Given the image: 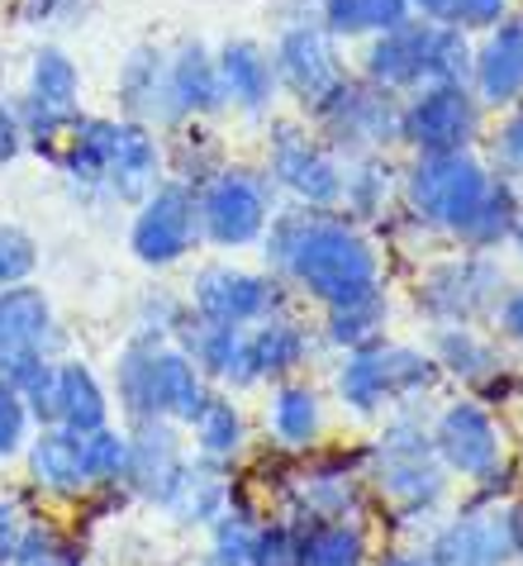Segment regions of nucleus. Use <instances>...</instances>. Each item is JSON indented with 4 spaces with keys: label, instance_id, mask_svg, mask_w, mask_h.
I'll return each mask as SVG.
<instances>
[{
    "label": "nucleus",
    "instance_id": "nucleus-1",
    "mask_svg": "<svg viewBox=\"0 0 523 566\" xmlns=\"http://www.w3.org/2000/svg\"><path fill=\"white\" fill-rule=\"evenodd\" d=\"M258 243H262L266 272L281 276L285 286L305 291L324 310L367 301V295L380 291L376 248L338 210H310L291 200L285 210L266 219V233Z\"/></svg>",
    "mask_w": 523,
    "mask_h": 566
},
{
    "label": "nucleus",
    "instance_id": "nucleus-2",
    "mask_svg": "<svg viewBox=\"0 0 523 566\" xmlns=\"http://www.w3.org/2000/svg\"><path fill=\"white\" fill-rule=\"evenodd\" d=\"M196 210H200V243L238 253V248H252L266 233V219L276 214V186L258 167L224 163L215 177L196 186Z\"/></svg>",
    "mask_w": 523,
    "mask_h": 566
},
{
    "label": "nucleus",
    "instance_id": "nucleus-3",
    "mask_svg": "<svg viewBox=\"0 0 523 566\" xmlns=\"http://www.w3.org/2000/svg\"><path fill=\"white\" fill-rule=\"evenodd\" d=\"M490 186V167L471 148L462 153H415V167L400 171V200L415 224L452 233L475 210Z\"/></svg>",
    "mask_w": 523,
    "mask_h": 566
},
{
    "label": "nucleus",
    "instance_id": "nucleus-4",
    "mask_svg": "<svg viewBox=\"0 0 523 566\" xmlns=\"http://www.w3.org/2000/svg\"><path fill=\"white\" fill-rule=\"evenodd\" d=\"M400 119L405 101L395 91L372 86L367 76L353 82L343 76L320 105H310V124L338 157H362V153H386L400 144Z\"/></svg>",
    "mask_w": 523,
    "mask_h": 566
},
{
    "label": "nucleus",
    "instance_id": "nucleus-5",
    "mask_svg": "<svg viewBox=\"0 0 523 566\" xmlns=\"http://www.w3.org/2000/svg\"><path fill=\"white\" fill-rule=\"evenodd\" d=\"M442 367L419 348L405 343H367V348L347 353L338 371V400L357 415H380L395 400L423 396L438 386Z\"/></svg>",
    "mask_w": 523,
    "mask_h": 566
},
{
    "label": "nucleus",
    "instance_id": "nucleus-6",
    "mask_svg": "<svg viewBox=\"0 0 523 566\" xmlns=\"http://www.w3.org/2000/svg\"><path fill=\"white\" fill-rule=\"evenodd\" d=\"M376 491L405 514L433 510L448 491V467L433 452V433L419 419H395L386 423L376 443Z\"/></svg>",
    "mask_w": 523,
    "mask_h": 566
},
{
    "label": "nucleus",
    "instance_id": "nucleus-7",
    "mask_svg": "<svg viewBox=\"0 0 523 566\" xmlns=\"http://www.w3.org/2000/svg\"><path fill=\"white\" fill-rule=\"evenodd\" d=\"M266 177L276 191H285L295 206L310 210H338L343 196V157L333 153L320 134H310L305 124L281 119L272 138H266Z\"/></svg>",
    "mask_w": 523,
    "mask_h": 566
},
{
    "label": "nucleus",
    "instance_id": "nucleus-8",
    "mask_svg": "<svg viewBox=\"0 0 523 566\" xmlns=\"http://www.w3.org/2000/svg\"><path fill=\"white\" fill-rule=\"evenodd\" d=\"M510 281L485 253H462V258H448V262H433L428 272L419 276V291L415 301L428 319L438 324H481V319H495L500 305H504V291Z\"/></svg>",
    "mask_w": 523,
    "mask_h": 566
},
{
    "label": "nucleus",
    "instance_id": "nucleus-9",
    "mask_svg": "<svg viewBox=\"0 0 523 566\" xmlns=\"http://www.w3.org/2000/svg\"><path fill=\"white\" fill-rule=\"evenodd\" d=\"M200 248V210H196V186H186L177 177H163L148 196L134 206L129 219V253L163 272L177 266Z\"/></svg>",
    "mask_w": 523,
    "mask_h": 566
},
{
    "label": "nucleus",
    "instance_id": "nucleus-10",
    "mask_svg": "<svg viewBox=\"0 0 523 566\" xmlns=\"http://www.w3.org/2000/svg\"><path fill=\"white\" fill-rule=\"evenodd\" d=\"M186 301L200 319L252 328L258 319L285 314V281L272 272H248V266H233V262H210L190 276Z\"/></svg>",
    "mask_w": 523,
    "mask_h": 566
},
{
    "label": "nucleus",
    "instance_id": "nucleus-11",
    "mask_svg": "<svg viewBox=\"0 0 523 566\" xmlns=\"http://www.w3.org/2000/svg\"><path fill=\"white\" fill-rule=\"evenodd\" d=\"M481 101L471 86L452 82H428L409 91L405 119H400V144L415 153H462L481 138Z\"/></svg>",
    "mask_w": 523,
    "mask_h": 566
},
{
    "label": "nucleus",
    "instance_id": "nucleus-12",
    "mask_svg": "<svg viewBox=\"0 0 523 566\" xmlns=\"http://www.w3.org/2000/svg\"><path fill=\"white\" fill-rule=\"evenodd\" d=\"M266 53H272V67H276V86L300 109L320 105L328 91L347 76L343 62H338V39H328L314 20L281 24V34H276V43Z\"/></svg>",
    "mask_w": 523,
    "mask_h": 566
},
{
    "label": "nucleus",
    "instance_id": "nucleus-13",
    "mask_svg": "<svg viewBox=\"0 0 523 566\" xmlns=\"http://www.w3.org/2000/svg\"><path fill=\"white\" fill-rule=\"evenodd\" d=\"M124 429H129V495L138 505L163 510L167 495L177 491L186 462H190L181 423L138 419V423H124Z\"/></svg>",
    "mask_w": 523,
    "mask_h": 566
},
{
    "label": "nucleus",
    "instance_id": "nucleus-14",
    "mask_svg": "<svg viewBox=\"0 0 523 566\" xmlns=\"http://www.w3.org/2000/svg\"><path fill=\"white\" fill-rule=\"evenodd\" d=\"M433 452H438L442 467L457 471V476L485 481L490 471L500 467V452H504L500 423L475 400H452L433 423Z\"/></svg>",
    "mask_w": 523,
    "mask_h": 566
},
{
    "label": "nucleus",
    "instance_id": "nucleus-15",
    "mask_svg": "<svg viewBox=\"0 0 523 566\" xmlns=\"http://www.w3.org/2000/svg\"><path fill=\"white\" fill-rule=\"evenodd\" d=\"M167 53L163 43H134L124 53L119 72H115V101H119V115L124 119H138V124H153L157 134L177 129L186 124L171 105V86H167Z\"/></svg>",
    "mask_w": 523,
    "mask_h": 566
},
{
    "label": "nucleus",
    "instance_id": "nucleus-16",
    "mask_svg": "<svg viewBox=\"0 0 523 566\" xmlns=\"http://www.w3.org/2000/svg\"><path fill=\"white\" fill-rule=\"evenodd\" d=\"M24 476L29 491H39L48 500H67L76 505L91 491V471H86V443L82 433L62 429V423H48V429H34L24 448Z\"/></svg>",
    "mask_w": 523,
    "mask_h": 566
},
{
    "label": "nucleus",
    "instance_id": "nucleus-17",
    "mask_svg": "<svg viewBox=\"0 0 523 566\" xmlns=\"http://www.w3.org/2000/svg\"><path fill=\"white\" fill-rule=\"evenodd\" d=\"M519 557L510 514L504 510H481L442 524L428 543V566H510Z\"/></svg>",
    "mask_w": 523,
    "mask_h": 566
},
{
    "label": "nucleus",
    "instance_id": "nucleus-18",
    "mask_svg": "<svg viewBox=\"0 0 523 566\" xmlns=\"http://www.w3.org/2000/svg\"><path fill=\"white\" fill-rule=\"evenodd\" d=\"M167 177L163 167V134L138 119H115V148H109L105 167V200L115 206H138L157 181Z\"/></svg>",
    "mask_w": 523,
    "mask_h": 566
},
{
    "label": "nucleus",
    "instance_id": "nucleus-19",
    "mask_svg": "<svg viewBox=\"0 0 523 566\" xmlns=\"http://www.w3.org/2000/svg\"><path fill=\"white\" fill-rule=\"evenodd\" d=\"M471 91L485 109H510L514 101H523V20L519 14L485 29V39L475 43Z\"/></svg>",
    "mask_w": 523,
    "mask_h": 566
},
{
    "label": "nucleus",
    "instance_id": "nucleus-20",
    "mask_svg": "<svg viewBox=\"0 0 523 566\" xmlns=\"http://www.w3.org/2000/svg\"><path fill=\"white\" fill-rule=\"evenodd\" d=\"M362 76L380 91H395V96L428 86V20L415 14L390 34H372L367 53H362Z\"/></svg>",
    "mask_w": 523,
    "mask_h": 566
},
{
    "label": "nucleus",
    "instance_id": "nucleus-21",
    "mask_svg": "<svg viewBox=\"0 0 523 566\" xmlns=\"http://www.w3.org/2000/svg\"><path fill=\"white\" fill-rule=\"evenodd\" d=\"M20 348H39L48 357L62 353V324H57L53 295L34 286V281L0 291V357Z\"/></svg>",
    "mask_w": 523,
    "mask_h": 566
},
{
    "label": "nucleus",
    "instance_id": "nucleus-22",
    "mask_svg": "<svg viewBox=\"0 0 523 566\" xmlns=\"http://www.w3.org/2000/svg\"><path fill=\"white\" fill-rule=\"evenodd\" d=\"M167 86H171V105H177L181 119H215L229 109L215 49H205L200 39H186L167 53Z\"/></svg>",
    "mask_w": 523,
    "mask_h": 566
},
{
    "label": "nucleus",
    "instance_id": "nucleus-23",
    "mask_svg": "<svg viewBox=\"0 0 523 566\" xmlns=\"http://www.w3.org/2000/svg\"><path fill=\"white\" fill-rule=\"evenodd\" d=\"M219 62V82H224V101L238 109V115H266L276 101V67L272 53L262 49L258 39H229L224 49L215 53Z\"/></svg>",
    "mask_w": 523,
    "mask_h": 566
},
{
    "label": "nucleus",
    "instance_id": "nucleus-24",
    "mask_svg": "<svg viewBox=\"0 0 523 566\" xmlns=\"http://www.w3.org/2000/svg\"><path fill=\"white\" fill-rule=\"evenodd\" d=\"M109 148H115V115H82V124L72 129L67 148L57 157V171H62V181L72 186V196L105 200Z\"/></svg>",
    "mask_w": 523,
    "mask_h": 566
},
{
    "label": "nucleus",
    "instance_id": "nucleus-25",
    "mask_svg": "<svg viewBox=\"0 0 523 566\" xmlns=\"http://www.w3.org/2000/svg\"><path fill=\"white\" fill-rule=\"evenodd\" d=\"M229 495H233V467L190 458L177 491L167 495L163 514H171V524H181V528H210L229 510Z\"/></svg>",
    "mask_w": 523,
    "mask_h": 566
},
{
    "label": "nucleus",
    "instance_id": "nucleus-26",
    "mask_svg": "<svg viewBox=\"0 0 523 566\" xmlns=\"http://www.w3.org/2000/svg\"><path fill=\"white\" fill-rule=\"evenodd\" d=\"M153 396H157V419H171V423H181V429H190V419L205 410L215 386L205 381L200 367L177 343H163L153 357Z\"/></svg>",
    "mask_w": 523,
    "mask_h": 566
},
{
    "label": "nucleus",
    "instance_id": "nucleus-27",
    "mask_svg": "<svg viewBox=\"0 0 523 566\" xmlns=\"http://www.w3.org/2000/svg\"><path fill=\"white\" fill-rule=\"evenodd\" d=\"M395 196H400V167H395L386 153L347 157V167H343V196H338L343 219H353V224L386 219Z\"/></svg>",
    "mask_w": 523,
    "mask_h": 566
},
{
    "label": "nucleus",
    "instance_id": "nucleus-28",
    "mask_svg": "<svg viewBox=\"0 0 523 566\" xmlns=\"http://www.w3.org/2000/svg\"><path fill=\"white\" fill-rule=\"evenodd\" d=\"M109 390L82 357H57V423L72 433H91L109 423Z\"/></svg>",
    "mask_w": 523,
    "mask_h": 566
},
{
    "label": "nucleus",
    "instance_id": "nucleus-29",
    "mask_svg": "<svg viewBox=\"0 0 523 566\" xmlns=\"http://www.w3.org/2000/svg\"><path fill=\"white\" fill-rule=\"evenodd\" d=\"M266 429H272V443L285 452H310L320 443L324 429V405L310 386L300 381H276L272 405H266Z\"/></svg>",
    "mask_w": 523,
    "mask_h": 566
},
{
    "label": "nucleus",
    "instance_id": "nucleus-30",
    "mask_svg": "<svg viewBox=\"0 0 523 566\" xmlns=\"http://www.w3.org/2000/svg\"><path fill=\"white\" fill-rule=\"evenodd\" d=\"M186 433H190L196 458L219 462V467H233L248 448V419H243V410H238V400L224 396V390H215V396L205 400V410L190 419Z\"/></svg>",
    "mask_w": 523,
    "mask_h": 566
},
{
    "label": "nucleus",
    "instance_id": "nucleus-31",
    "mask_svg": "<svg viewBox=\"0 0 523 566\" xmlns=\"http://www.w3.org/2000/svg\"><path fill=\"white\" fill-rule=\"evenodd\" d=\"M519 210H523V200H519V191H514V181L490 177L485 196L475 200V210L452 229V239L462 243L467 253H490V248L510 243V233H514V224H519Z\"/></svg>",
    "mask_w": 523,
    "mask_h": 566
},
{
    "label": "nucleus",
    "instance_id": "nucleus-32",
    "mask_svg": "<svg viewBox=\"0 0 523 566\" xmlns=\"http://www.w3.org/2000/svg\"><path fill=\"white\" fill-rule=\"evenodd\" d=\"M248 348H252L262 381H285V376L310 361V334L291 314H272V319H258L248 328Z\"/></svg>",
    "mask_w": 523,
    "mask_h": 566
},
{
    "label": "nucleus",
    "instance_id": "nucleus-33",
    "mask_svg": "<svg viewBox=\"0 0 523 566\" xmlns=\"http://www.w3.org/2000/svg\"><path fill=\"white\" fill-rule=\"evenodd\" d=\"M224 163H229L224 144H219V134L205 119H186V124H177V129L163 134V167H167V177H177L186 186H200L205 177H215Z\"/></svg>",
    "mask_w": 523,
    "mask_h": 566
},
{
    "label": "nucleus",
    "instance_id": "nucleus-34",
    "mask_svg": "<svg viewBox=\"0 0 523 566\" xmlns=\"http://www.w3.org/2000/svg\"><path fill=\"white\" fill-rule=\"evenodd\" d=\"M10 566H91V547L82 538V528H67V524H57V518L29 514Z\"/></svg>",
    "mask_w": 523,
    "mask_h": 566
},
{
    "label": "nucleus",
    "instance_id": "nucleus-35",
    "mask_svg": "<svg viewBox=\"0 0 523 566\" xmlns=\"http://www.w3.org/2000/svg\"><path fill=\"white\" fill-rule=\"evenodd\" d=\"M24 96L57 109H82V67L62 43H39L24 67Z\"/></svg>",
    "mask_w": 523,
    "mask_h": 566
},
{
    "label": "nucleus",
    "instance_id": "nucleus-36",
    "mask_svg": "<svg viewBox=\"0 0 523 566\" xmlns=\"http://www.w3.org/2000/svg\"><path fill=\"white\" fill-rule=\"evenodd\" d=\"M243 334H248V328H233V324L200 319V314L190 310V319L181 324V334L171 338V343H177V348H181L190 361H196L205 381H210V386H219V381H224V371L233 367L238 348H243Z\"/></svg>",
    "mask_w": 523,
    "mask_h": 566
},
{
    "label": "nucleus",
    "instance_id": "nucleus-37",
    "mask_svg": "<svg viewBox=\"0 0 523 566\" xmlns=\"http://www.w3.org/2000/svg\"><path fill=\"white\" fill-rule=\"evenodd\" d=\"M163 343H143V338H129L115 357V396L119 410L129 423L138 419H157V396H153V357Z\"/></svg>",
    "mask_w": 523,
    "mask_h": 566
},
{
    "label": "nucleus",
    "instance_id": "nucleus-38",
    "mask_svg": "<svg viewBox=\"0 0 523 566\" xmlns=\"http://www.w3.org/2000/svg\"><path fill=\"white\" fill-rule=\"evenodd\" d=\"M433 361L462 381H490L495 371H504V357L471 324H442L433 338Z\"/></svg>",
    "mask_w": 523,
    "mask_h": 566
},
{
    "label": "nucleus",
    "instance_id": "nucleus-39",
    "mask_svg": "<svg viewBox=\"0 0 523 566\" xmlns=\"http://www.w3.org/2000/svg\"><path fill=\"white\" fill-rule=\"evenodd\" d=\"M258 514L243 500L233 481V495H229V510L210 524V566H258Z\"/></svg>",
    "mask_w": 523,
    "mask_h": 566
},
{
    "label": "nucleus",
    "instance_id": "nucleus-40",
    "mask_svg": "<svg viewBox=\"0 0 523 566\" xmlns=\"http://www.w3.org/2000/svg\"><path fill=\"white\" fill-rule=\"evenodd\" d=\"M300 566H367V538L347 518H305Z\"/></svg>",
    "mask_w": 523,
    "mask_h": 566
},
{
    "label": "nucleus",
    "instance_id": "nucleus-41",
    "mask_svg": "<svg viewBox=\"0 0 523 566\" xmlns=\"http://www.w3.org/2000/svg\"><path fill=\"white\" fill-rule=\"evenodd\" d=\"M14 105H20V124H24V153H34L48 167H57L72 129L82 124V109H57L34 96H14Z\"/></svg>",
    "mask_w": 523,
    "mask_h": 566
},
{
    "label": "nucleus",
    "instance_id": "nucleus-42",
    "mask_svg": "<svg viewBox=\"0 0 523 566\" xmlns=\"http://www.w3.org/2000/svg\"><path fill=\"white\" fill-rule=\"evenodd\" d=\"M390 319V301L386 291L367 295V301H353V305H338V310H324V338L333 348H367V343H380V328Z\"/></svg>",
    "mask_w": 523,
    "mask_h": 566
},
{
    "label": "nucleus",
    "instance_id": "nucleus-43",
    "mask_svg": "<svg viewBox=\"0 0 523 566\" xmlns=\"http://www.w3.org/2000/svg\"><path fill=\"white\" fill-rule=\"evenodd\" d=\"M190 319V301L171 286H148L134 305V338L143 343H171Z\"/></svg>",
    "mask_w": 523,
    "mask_h": 566
},
{
    "label": "nucleus",
    "instance_id": "nucleus-44",
    "mask_svg": "<svg viewBox=\"0 0 523 566\" xmlns=\"http://www.w3.org/2000/svg\"><path fill=\"white\" fill-rule=\"evenodd\" d=\"M471 57H475L471 34L442 20H428V82L471 86Z\"/></svg>",
    "mask_w": 523,
    "mask_h": 566
},
{
    "label": "nucleus",
    "instance_id": "nucleus-45",
    "mask_svg": "<svg viewBox=\"0 0 523 566\" xmlns=\"http://www.w3.org/2000/svg\"><path fill=\"white\" fill-rule=\"evenodd\" d=\"M86 443V471H91V491L95 485H129V429H91L82 433Z\"/></svg>",
    "mask_w": 523,
    "mask_h": 566
},
{
    "label": "nucleus",
    "instance_id": "nucleus-46",
    "mask_svg": "<svg viewBox=\"0 0 523 566\" xmlns=\"http://www.w3.org/2000/svg\"><path fill=\"white\" fill-rule=\"evenodd\" d=\"M300 510H305V518H347L357 510V485L347 481L343 471L305 476V485H300Z\"/></svg>",
    "mask_w": 523,
    "mask_h": 566
},
{
    "label": "nucleus",
    "instance_id": "nucleus-47",
    "mask_svg": "<svg viewBox=\"0 0 523 566\" xmlns=\"http://www.w3.org/2000/svg\"><path fill=\"white\" fill-rule=\"evenodd\" d=\"M91 0H6V24L29 29V34H53L86 14Z\"/></svg>",
    "mask_w": 523,
    "mask_h": 566
},
{
    "label": "nucleus",
    "instance_id": "nucleus-48",
    "mask_svg": "<svg viewBox=\"0 0 523 566\" xmlns=\"http://www.w3.org/2000/svg\"><path fill=\"white\" fill-rule=\"evenodd\" d=\"M34 272H39V239L24 224L0 219V291L34 281Z\"/></svg>",
    "mask_w": 523,
    "mask_h": 566
},
{
    "label": "nucleus",
    "instance_id": "nucleus-49",
    "mask_svg": "<svg viewBox=\"0 0 523 566\" xmlns=\"http://www.w3.org/2000/svg\"><path fill=\"white\" fill-rule=\"evenodd\" d=\"M29 438H34V419H29L24 396L10 386H0V462L24 458Z\"/></svg>",
    "mask_w": 523,
    "mask_h": 566
},
{
    "label": "nucleus",
    "instance_id": "nucleus-50",
    "mask_svg": "<svg viewBox=\"0 0 523 566\" xmlns=\"http://www.w3.org/2000/svg\"><path fill=\"white\" fill-rule=\"evenodd\" d=\"M510 14H514V0H448L442 6V24L462 29V34H485L500 20H510Z\"/></svg>",
    "mask_w": 523,
    "mask_h": 566
},
{
    "label": "nucleus",
    "instance_id": "nucleus-51",
    "mask_svg": "<svg viewBox=\"0 0 523 566\" xmlns=\"http://www.w3.org/2000/svg\"><path fill=\"white\" fill-rule=\"evenodd\" d=\"M258 566H300V528L272 518L258 533Z\"/></svg>",
    "mask_w": 523,
    "mask_h": 566
},
{
    "label": "nucleus",
    "instance_id": "nucleus-52",
    "mask_svg": "<svg viewBox=\"0 0 523 566\" xmlns=\"http://www.w3.org/2000/svg\"><path fill=\"white\" fill-rule=\"evenodd\" d=\"M29 500L24 495H0V566H10L14 547H20V533L29 524Z\"/></svg>",
    "mask_w": 523,
    "mask_h": 566
},
{
    "label": "nucleus",
    "instance_id": "nucleus-53",
    "mask_svg": "<svg viewBox=\"0 0 523 566\" xmlns=\"http://www.w3.org/2000/svg\"><path fill=\"white\" fill-rule=\"evenodd\" d=\"M24 405H29V419H34V429H48V423H57V361L39 376L34 386L24 390Z\"/></svg>",
    "mask_w": 523,
    "mask_h": 566
},
{
    "label": "nucleus",
    "instance_id": "nucleus-54",
    "mask_svg": "<svg viewBox=\"0 0 523 566\" xmlns=\"http://www.w3.org/2000/svg\"><path fill=\"white\" fill-rule=\"evenodd\" d=\"M409 20H415L409 0H362V24H367V34H390V29H400Z\"/></svg>",
    "mask_w": 523,
    "mask_h": 566
},
{
    "label": "nucleus",
    "instance_id": "nucleus-55",
    "mask_svg": "<svg viewBox=\"0 0 523 566\" xmlns=\"http://www.w3.org/2000/svg\"><path fill=\"white\" fill-rule=\"evenodd\" d=\"M24 153V124H20V105L14 96L0 91V167H10Z\"/></svg>",
    "mask_w": 523,
    "mask_h": 566
},
{
    "label": "nucleus",
    "instance_id": "nucleus-56",
    "mask_svg": "<svg viewBox=\"0 0 523 566\" xmlns=\"http://www.w3.org/2000/svg\"><path fill=\"white\" fill-rule=\"evenodd\" d=\"M495 157L510 171H523V101L510 105V119H504V129L495 138Z\"/></svg>",
    "mask_w": 523,
    "mask_h": 566
},
{
    "label": "nucleus",
    "instance_id": "nucleus-57",
    "mask_svg": "<svg viewBox=\"0 0 523 566\" xmlns=\"http://www.w3.org/2000/svg\"><path fill=\"white\" fill-rule=\"evenodd\" d=\"M500 328H504V334H510L514 343H523V291L504 295V305H500Z\"/></svg>",
    "mask_w": 523,
    "mask_h": 566
},
{
    "label": "nucleus",
    "instance_id": "nucleus-58",
    "mask_svg": "<svg viewBox=\"0 0 523 566\" xmlns=\"http://www.w3.org/2000/svg\"><path fill=\"white\" fill-rule=\"evenodd\" d=\"M409 6H415L419 20H442V6H448V0H409Z\"/></svg>",
    "mask_w": 523,
    "mask_h": 566
},
{
    "label": "nucleus",
    "instance_id": "nucleus-59",
    "mask_svg": "<svg viewBox=\"0 0 523 566\" xmlns=\"http://www.w3.org/2000/svg\"><path fill=\"white\" fill-rule=\"evenodd\" d=\"M380 566H428V562H423V557H405V553H395V557H386Z\"/></svg>",
    "mask_w": 523,
    "mask_h": 566
},
{
    "label": "nucleus",
    "instance_id": "nucleus-60",
    "mask_svg": "<svg viewBox=\"0 0 523 566\" xmlns=\"http://www.w3.org/2000/svg\"><path fill=\"white\" fill-rule=\"evenodd\" d=\"M510 243L519 248V258H523V210H519V224H514V233H510Z\"/></svg>",
    "mask_w": 523,
    "mask_h": 566
},
{
    "label": "nucleus",
    "instance_id": "nucleus-61",
    "mask_svg": "<svg viewBox=\"0 0 523 566\" xmlns=\"http://www.w3.org/2000/svg\"><path fill=\"white\" fill-rule=\"evenodd\" d=\"M0 91H6V43H0Z\"/></svg>",
    "mask_w": 523,
    "mask_h": 566
},
{
    "label": "nucleus",
    "instance_id": "nucleus-62",
    "mask_svg": "<svg viewBox=\"0 0 523 566\" xmlns=\"http://www.w3.org/2000/svg\"><path fill=\"white\" fill-rule=\"evenodd\" d=\"M519 20H523V10H519Z\"/></svg>",
    "mask_w": 523,
    "mask_h": 566
}]
</instances>
